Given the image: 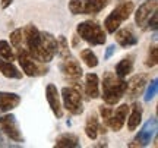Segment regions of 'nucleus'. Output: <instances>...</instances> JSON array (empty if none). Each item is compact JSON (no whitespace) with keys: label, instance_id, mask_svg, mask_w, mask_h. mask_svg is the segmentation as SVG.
I'll use <instances>...</instances> for the list:
<instances>
[{"label":"nucleus","instance_id":"32","mask_svg":"<svg viewBox=\"0 0 158 148\" xmlns=\"http://www.w3.org/2000/svg\"><path fill=\"white\" fill-rule=\"evenodd\" d=\"M114 49H116V47L114 46H110L107 49V53H106V56H104V59H108V57L111 56V54H113V51H114Z\"/></svg>","mask_w":158,"mask_h":148},{"label":"nucleus","instance_id":"19","mask_svg":"<svg viewBox=\"0 0 158 148\" xmlns=\"http://www.w3.org/2000/svg\"><path fill=\"white\" fill-rule=\"evenodd\" d=\"M79 145V138L73 133H63L57 138L54 144L56 148H78Z\"/></svg>","mask_w":158,"mask_h":148},{"label":"nucleus","instance_id":"24","mask_svg":"<svg viewBox=\"0 0 158 148\" xmlns=\"http://www.w3.org/2000/svg\"><path fill=\"white\" fill-rule=\"evenodd\" d=\"M81 59L85 62V65L88 68H97L98 66V57L95 56V53L91 50V49H85L81 51Z\"/></svg>","mask_w":158,"mask_h":148},{"label":"nucleus","instance_id":"5","mask_svg":"<svg viewBox=\"0 0 158 148\" xmlns=\"http://www.w3.org/2000/svg\"><path fill=\"white\" fill-rule=\"evenodd\" d=\"M16 59H18V62H19V65H21L22 70L25 72V75H28L31 78H34V76H43V75H47V72H48V68L45 66V63H41L38 60H35L27 50L18 51Z\"/></svg>","mask_w":158,"mask_h":148},{"label":"nucleus","instance_id":"8","mask_svg":"<svg viewBox=\"0 0 158 148\" xmlns=\"http://www.w3.org/2000/svg\"><path fill=\"white\" fill-rule=\"evenodd\" d=\"M129 104H122L118 106L116 110H111L110 116L107 117V120L104 122L106 126L111 128L113 131L118 132L122 128H123L124 122H126V117H127V113H129Z\"/></svg>","mask_w":158,"mask_h":148},{"label":"nucleus","instance_id":"29","mask_svg":"<svg viewBox=\"0 0 158 148\" xmlns=\"http://www.w3.org/2000/svg\"><path fill=\"white\" fill-rule=\"evenodd\" d=\"M157 79H154L152 82H151V85H149V88H148V91H147V95H145V100L147 101H151L155 95H157Z\"/></svg>","mask_w":158,"mask_h":148},{"label":"nucleus","instance_id":"14","mask_svg":"<svg viewBox=\"0 0 158 148\" xmlns=\"http://www.w3.org/2000/svg\"><path fill=\"white\" fill-rule=\"evenodd\" d=\"M21 97L13 92H0V113L10 112L19 106Z\"/></svg>","mask_w":158,"mask_h":148},{"label":"nucleus","instance_id":"23","mask_svg":"<svg viewBox=\"0 0 158 148\" xmlns=\"http://www.w3.org/2000/svg\"><path fill=\"white\" fill-rule=\"evenodd\" d=\"M108 5V0H85V15H95Z\"/></svg>","mask_w":158,"mask_h":148},{"label":"nucleus","instance_id":"25","mask_svg":"<svg viewBox=\"0 0 158 148\" xmlns=\"http://www.w3.org/2000/svg\"><path fill=\"white\" fill-rule=\"evenodd\" d=\"M0 57H3L5 60H15L16 54L12 50V46L5 40H0Z\"/></svg>","mask_w":158,"mask_h":148},{"label":"nucleus","instance_id":"1","mask_svg":"<svg viewBox=\"0 0 158 148\" xmlns=\"http://www.w3.org/2000/svg\"><path fill=\"white\" fill-rule=\"evenodd\" d=\"M28 53L41 63H50L57 54V40L50 32H40L38 38L28 47Z\"/></svg>","mask_w":158,"mask_h":148},{"label":"nucleus","instance_id":"17","mask_svg":"<svg viewBox=\"0 0 158 148\" xmlns=\"http://www.w3.org/2000/svg\"><path fill=\"white\" fill-rule=\"evenodd\" d=\"M0 72L6 78H12V79H21L22 78V72H19V69L12 62H6L3 57H0Z\"/></svg>","mask_w":158,"mask_h":148},{"label":"nucleus","instance_id":"6","mask_svg":"<svg viewBox=\"0 0 158 148\" xmlns=\"http://www.w3.org/2000/svg\"><path fill=\"white\" fill-rule=\"evenodd\" d=\"M62 100L63 106L69 113L78 116L84 112V103H82V95L81 92L73 88V87H64L62 90Z\"/></svg>","mask_w":158,"mask_h":148},{"label":"nucleus","instance_id":"9","mask_svg":"<svg viewBox=\"0 0 158 148\" xmlns=\"http://www.w3.org/2000/svg\"><path fill=\"white\" fill-rule=\"evenodd\" d=\"M157 6H158V2L157 0H145L135 13V22L138 27L143 28L147 22L149 21V18L152 16L154 13L157 12Z\"/></svg>","mask_w":158,"mask_h":148},{"label":"nucleus","instance_id":"3","mask_svg":"<svg viewBox=\"0 0 158 148\" xmlns=\"http://www.w3.org/2000/svg\"><path fill=\"white\" fill-rule=\"evenodd\" d=\"M76 32H78L79 38H82L91 46H101L107 40V35L101 28V25H98L94 21H84V22L78 23Z\"/></svg>","mask_w":158,"mask_h":148},{"label":"nucleus","instance_id":"13","mask_svg":"<svg viewBox=\"0 0 158 148\" xmlns=\"http://www.w3.org/2000/svg\"><path fill=\"white\" fill-rule=\"evenodd\" d=\"M60 69H62L63 75L69 78V79H79L82 75H84V70L81 68V65H79L78 60H75L72 57H68V59H64V62L60 65Z\"/></svg>","mask_w":158,"mask_h":148},{"label":"nucleus","instance_id":"10","mask_svg":"<svg viewBox=\"0 0 158 148\" xmlns=\"http://www.w3.org/2000/svg\"><path fill=\"white\" fill-rule=\"evenodd\" d=\"M155 133H157V119L148 120L143 125L142 131H139V133L136 135L133 144H130L129 147H145L151 142V139Z\"/></svg>","mask_w":158,"mask_h":148},{"label":"nucleus","instance_id":"12","mask_svg":"<svg viewBox=\"0 0 158 148\" xmlns=\"http://www.w3.org/2000/svg\"><path fill=\"white\" fill-rule=\"evenodd\" d=\"M45 98L48 101V106H50L51 112L54 113L56 117H62L63 116V107L62 103H60V94L57 91V87L54 84H48L47 88H45Z\"/></svg>","mask_w":158,"mask_h":148},{"label":"nucleus","instance_id":"2","mask_svg":"<svg viewBox=\"0 0 158 148\" xmlns=\"http://www.w3.org/2000/svg\"><path fill=\"white\" fill-rule=\"evenodd\" d=\"M127 82L116 76V74L107 72L102 78V100L107 106H116L126 95Z\"/></svg>","mask_w":158,"mask_h":148},{"label":"nucleus","instance_id":"15","mask_svg":"<svg viewBox=\"0 0 158 148\" xmlns=\"http://www.w3.org/2000/svg\"><path fill=\"white\" fill-rule=\"evenodd\" d=\"M100 81L95 74H88L85 78V92L89 98H98L100 97Z\"/></svg>","mask_w":158,"mask_h":148},{"label":"nucleus","instance_id":"33","mask_svg":"<svg viewBox=\"0 0 158 148\" xmlns=\"http://www.w3.org/2000/svg\"><path fill=\"white\" fill-rule=\"evenodd\" d=\"M73 46L75 47L78 46V37H76V35H75V38H73Z\"/></svg>","mask_w":158,"mask_h":148},{"label":"nucleus","instance_id":"31","mask_svg":"<svg viewBox=\"0 0 158 148\" xmlns=\"http://www.w3.org/2000/svg\"><path fill=\"white\" fill-rule=\"evenodd\" d=\"M12 2H13V0H0V5H2L3 9H7V7L12 5Z\"/></svg>","mask_w":158,"mask_h":148},{"label":"nucleus","instance_id":"16","mask_svg":"<svg viewBox=\"0 0 158 148\" xmlns=\"http://www.w3.org/2000/svg\"><path fill=\"white\" fill-rule=\"evenodd\" d=\"M142 112H143V110H142V106L139 104V103H135V104L132 106V110H130L129 117H126V119H127V129H129V131H135L136 128L141 125Z\"/></svg>","mask_w":158,"mask_h":148},{"label":"nucleus","instance_id":"11","mask_svg":"<svg viewBox=\"0 0 158 148\" xmlns=\"http://www.w3.org/2000/svg\"><path fill=\"white\" fill-rule=\"evenodd\" d=\"M148 76L143 74L135 75L132 76L127 82V88H126V94H127V98L129 100H136V98L141 95L143 90H145V85H147Z\"/></svg>","mask_w":158,"mask_h":148},{"label":"nucleus","instance_id":"7","mask_svg":"<svg viewBox=\"0 0 158 148\" xmlns=\"http://www.w3.org/2000/svg\"><path fill=\"white\" fill-rule=\"evenodd\" d=\"M0 128L10 139L16 141V142H22L23 141L22 132L19 129L16 117L13 114H5L3 117H0Z\"/></svg>","mask_w":158,"mask_h":148},{"label":"nucleus","instance_id":"4","mask_svg":"<svg viewBox=\"0 0 158 148\" xmlns=\"http://www.w3.org/2000/svg\"><path fill=\"white\" fill-rule=\"evenodd\" d=\"M133 9H135L133 2H129V0L122 2V3L106 18V21H104V28L107 29V32L114 34L118 29L120 23L123 22V21H126V19L133 13Z\"/></svg>","mask_w":158,"mask_h":148},{"label":"nucleus","instance_id":"27","mask_svg":"<svg viewBox=\"0 0 158 148\" xmlns=\"http://www.w3.org/2000/svg\"><path fill=\"white\" fill-rule=\"evenodd\" d=\"M69 11L72 15H85V0H70Z\"/></svg>","mask_w":158,"mask_h":148},{"label":"nucleus","instance_id":"28","mask_svg":"<svg viewBox=\"0 0 158 148\" xmlns=\"http://www.w3.org/2000/svg\"><path fill=\"white\" fill-rule=\"evenodd\" d=\"M158 63V50H157V46H152L148 51V57H147V65L148 68H154L155 65Z\"/></svg>","mask_w":158,"mask_h":148},{"label":"nucleus","instance_id":"18","mask_svg":"<svg viewBox=\"0 0 158 148\" xmlns=\"http://www.w3.org/2000/svg\"><path fill=\"white\" fill-rule=\"evenodd\" d=\"M116 41L118 43V46L122 47H130L135 46L138 43V38L130 29H120L116 32Z\"/></svg>","mask_w":158,"mask_h":148},{"label":"nucleus","instance_id":"20","mask_svg":"<svg viewBox=\"0 0 158 148\" xmlns=\"http://www.w3.org/2000/svg\"><path fill=\"white\" fill-rule=\"evenodd\" d=\"M132 70H133V56L124 57L116 65V76L122 79H124Z\"/></svg>","mask_w":158,"mask_h":148},{"label":"nucleus","instance_id":"21","mask_svg":"<svg viewBox=\"0 0 158 148\" xmlns=\"http://www.w3.org/2000/svg\"><path fill=\"white\" fill-rule=\"evenodd\" d=\"M98 129H100V123H98V119H97L95 113H91L86 119V125H85V133L89 139H97L98 137Z\"/></svg>","mask_w":158,"mask_h":148},{"label":"nucleus","instance_id":"26","mask_svg":"<svg viewBox=\"0 0 158 148\" xmlns=\"http://www.w3.org/2000/svg\"><path fill=\"white\" fill-rule=\"evenodd\" d=\"M57 53L63 57V59H68L70 57V50H69V43L66 40L64 35H60L57 38Z\"/></svg>","mask_w":158,"mask_h":148},{"label":"nucleus","instance_id":"30","mask_svg":"<svg viewBox=\"0 0 158 148\" xmlns=\"http://www.w3.org/2000/svg\"><path fill=\"white\" fill-rule=\"evenodd\" d=\"M147 25H149V28L157 29V12H155V13L152 15V16L149 18V21L147 22Z\"/></svg>","mask_w":158,"mask_h":148},{"label":"nucleus","instance_id":"22","mask_svg":"<svg viewBox=\"0 0 158 148\" xmlns=\"http://www.w3.org/2000/svg\"><path fill=\"white\" fill-rule=\"evenodd\" d=\"M10 46L18 51H23L27 50V46H25V37H23V31L22 28L15 29L10 34Z\"/></svg>","mask_w":158,"mask_h":148}]
</instances>
